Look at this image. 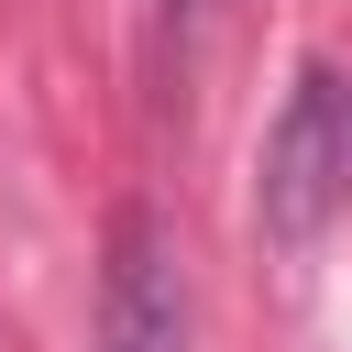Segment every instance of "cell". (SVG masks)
<instances>
[{"label": "cell", "instance_id": "1", "mask_svg": "<svg viewBox=\"0 0 352 352\" xmlns=\"http://www.w3.org/2000/svg\"><path fill=\"white\" fill-rule=\"evenodd\" d=\"M330 209H352V77H308L275 154H264V231L308 242Z\"/></svg>", "mask_w": 352, "mask_h": 352}, {"label": "cell", "instance_id": "2", "mask_svg": "<svg viewBox=\"0 0 352 352\" xmlns=\"http://www.w3.org/2000/svg\"><path fill=\"white\" fill-rule=\"evenodd\" d=\"M99 352H187V297L154 242V220H121L110 275H99Z\"/></svg>", "mask_w": 352, "mask_h": 352}, {"label": "cell", "instance_id": "3", "mask_svg": "<svg viewBox=\"0 0 352 352\" xmlns=\"http://www.w3.org/2000/svg\"><path fill=\"white\" fill-rule=\"evenodd\" d=\"M187 11H209V0H176V22H187Z\"/></svg>", "mask_w": 352, "mask_h": 352}]
</instances>
